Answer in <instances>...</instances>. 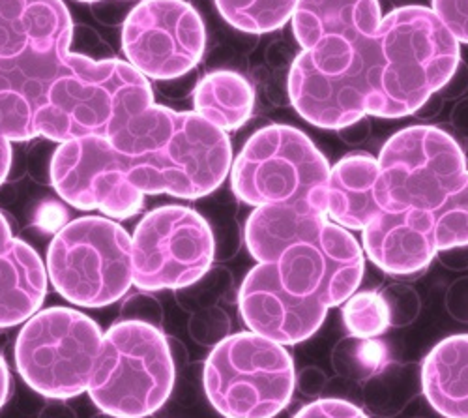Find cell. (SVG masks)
Returning a JSON list of instances; mask_svg holds the SVG:
<instances>
[{
  "label": "cell",
  "instance_id": "1",
  "mask_svg": "<svg viewBox=\"0 0 468 418\" xmlns=\"http://www.w3.org/2000/svg\"><path fill=\"white\" fill-rule=\"evenodd\" d=\"M378 64L366 113L378 119L414 115L439 92L461 62L459 42L433 10L403 6L389 12L377 32Z\"/></svg>",
  "mask_w": 468,
  "mask_h": 418
},
{
  "label": "cell",
  "instance_id": "2",
  "mask_svg": "<svg viewBox=\"0 0 468 418\" xmlns=\"http://www.w3.org/2000/svg\"><path fill=\"white\" fill-rule=\"evenodd\" d=\"M175 373L162 328L119 321L103 334L87 392L105 416L146 418L169 400Z\"/></svg>",
  "mask_w": 468,
  "mask_h": 418
},
{
  "label": "cell",
  "instance_id": "3",
  "mask_svg": "<svg viewBox=\"0 0 468 418\" xmlns=\"http://www.w3.org/2000/svg\"><path fill=\"white\" fill-rule=\"evenodd\" d=\"M330 166L303 132L285 124L257 130L230 166L232 192L259 207L302 205L326 214Z\"/></svg>",
  "mask_w": 468,
  "mask_h": 418
},
{
  "label": "cell",
  "instance_id": "4",
  "mask_svg": "<svg viewBox=\"0 0 468 418\" xmlns=\"http://www.w3.org/2000/svg\"><path fill=\"white\" fill-rule=\"evenodd\" d=\"M296 389L289 351L255 332L223 338L205 364V391L225 418H274Z\"/></svg>",
  "mask_w": 468,
  "mask_h": 418
},
{
  "label": "cell",
  "instance_id": "5",
  "mask_svg": "<svg viewBox=\"0 0 468 418\" xmlns=\"http://www.w3.org/2000/svg\"><path fill=\"white\" fill-rule=\"evenodd\" d=\"M48 276L55 291L75 306H109L133 285L132 237L109 218H77L53 237Z\"/></svg>",
  "mask_w": 468,
  "mask_h": 418
},
{
  "label": "cell",
  "instance_id": "6",
  "mask_svg": "<svg viewBox=\"0 0 468 418\" xmlns=\"http://www.w3.org/2000/svg\"><path fill=\"white\" fill-rule=\"evenodd\" d=\"M101 339V328L83 312L64 306L36 312L16 339L17 371L37 394L75 398L89 391Z\"/></svg>",
  "mask_w": 468,
  "mask_h": 418
},
{
  "label": "cell",
  "instance_id": "7",
  "mask_svg": "<svg viewBox=\"0 0 468 418\" xmlns=\"http://www.w3.org/2000/svg\"><path fill=\"white\" fill-rule=\"evenodd\" d=\"M384 209H437L468 171L461 145L441 128L409 126L389 137L378 156Z\"/></svg>",
  "mask_w": 468,
  "mask_h": 418
},
{
  "label": "cell",
  "instance_id": "8",
  "mask_svg": "<svg viewBox=\"0 0 468 418\" xmlns=\"http://www.w3.org/2000/svg\"><path fill=\"white\" fill-rule=\"evenodd\" d=\"M121 158L130 184L139 194L199 199L210 196L227 178L232 150L227 132L187 111L182 113L175 135L160 152Z\"/></svg>",
  "mask_w": 468,
  "mask_h": 418
},
{
  "label": "cell",
  "instance_id": "9",
  "mask_svg": "<svg viewBox=\"0 0 468 418\" xmlns=\"http://www.w3.org/2000/svg\"><path fill=\"white\" fill-rule=\"evenodd\" d=\"M216 239L208 221L187 207L150 210L132 237L133 285L141 291L184 289L212 267Z\"/></svg>",
  "mask_w": 468,
  "mask_h": 418
},
{
  "label": "cell",
  "instance_id": "10",
  "mask_svg": "<svg viewBox=\"0 0 468 418\" xmlns=\"http://www.w3.org/2000/svg\"><path fill=\"white\" fill-rule=\"evenodd\" d=\"M137 70L124 60H92L68 53L53 80L46 105L36 115V134L68 143L80 137H105L114 102Z\"/></svg>",
  "mask_w": 468,
  "mask_h": 418
},
{
  "label": "cell",
  "instance_id": "11",
  "mask_svg": "<svg viewBox=\"0 0 468 418\" xmlns=\"http://www.w3.org/2000/svg\"><path fill=\"white\" fill-rule=\"evenodd\" d=\"M207 30L186 0H141L122 28V49L146 80H176L203 59Z\"/></svg>",
  "mask_w": 468,
  "mask_h": 418
},
{
  "label": "cell",
  "instance_id": "12",
  "mask_svg": "<svg viewBox=\"0 0 468 418\" xmlns=\"http://www.w3.org/2000/svg\"><path fill=\"white\" fill-rule=\"evenodd\" d=\"M271 267L291 295L334 308L356 293L366 261L360 242L328 220L311 237L287 246Z\"/></svg>",
  "mask_w": 468,
  "mask_h": 418
},
{
  "label": "cell",
  "instance_id": "13",
  "mask_svg": "<svg viewBox=\"0 0 468 418\" xmlns=\"http://www.w3.org/2000/svg\"><path fill=\"white\" fill-rule=\"evenodd\" d=\"M51 182L71 207L116 220L135 216L144 203L128 182L121 155L100 135L62 143L51 160Z\"/></svg>",
  "mask_w": 468,
  "mask_h": 418
},
{
  "label": "cell",
  "instance_id": "14",
  "mask_svg": "<svg viewBox=\"0 0 468 418\" xmlns=\"http://www.w3.org/2000/svg\"><path fill=\"white\" fill-rule=\"evenodd\" d=\"M378 64L377 36L356 44V60L343 73H323L300 53L294 57L287 92L298 115L309 124L339 130L364 117L366 98L373 91V71Z\"/></svg>",
  "mask_w": 468,
  "mask_h": 418
},
{
  "label": "cell",
  "instance_id": "15",
  "mask_svg": "<svg viewBox=\"0 0 468 418\" xmlns=\"http://www.w3.org/2000/svg\"><path fill=\"white\" fill-rule=\"evenodd\" d=\"M239 308L248 328L282 346H296L324 323L328 306L291 295L280 284L271 263H259L244 278Z\"/></svg>",
  "mask_w": 468,
  "mask_h": 418
},
{
  "label": "cell",
  "instance_id": "16",
  "mask_svg": "<svg viewBox=\"0 0 468 418\" xmlns=\"http://www.w3.org/2000/svg\"><path fill=\"white\" fill-rule=\"evenodd\" d=\"M362 246L382 273L418 274L437 255L433 214L418 209L384 210L362 230Z\"/></svg>",
  "mask_w": 468,
  "mask_h": 418
},
{
  "label": "cell",
  "instance_id": "17",
  "mask_svg": "<svg viewBox=\"0 0 468 418\" xmlns=\"http://www.w3.org/2000/svg\"><path fill=\"white\" fill-rule=\"evenodd\" d=\"M384 196L378 162L356 152L341 158L328 175L326 216L345 230L364 227L384 212Z\"/></svg>",
  "mask_w": 468,
  "mask_h": 418
},
{
  "label": "cell",
  "instance_id": "18",
  "mask_svg": "<svg viewBox=\"0 0 468 418\" xmlns=\"http://www.w3.org/2000/svg\"><path fill=\"white\" fill-rule=\"evenodd\" d=\"M292 32L302 49H314L330 36L358 44L380 28L378 0H298Z\"/></svg>",
  "mask_w": 468,
  "mask_h": 418
},
{
  "label": "cell",
  "instance_id": "19",
  "mask_svg": "<svg viewBox=\"0 0 468 418\" xmlns=\"http://www.w3.org/2000/svg\"><path fill=\"white\" fill-rule=\"evenodd\" d=\"M46 264L27 242L14 239L0 252V328L28 321L46 300Z\"/></svg>",
  "mask_w": 468,
  "mask_h": 418
},
{
  "label": "cell",
  "instance_id": "20",
  "mask_svg": "<svg viewBox=\"0 0 468 418\" xmlns=\"http://www.w3.org/2000/svg\"><path fill=\"white\" fill-rule=\"evenodd\" d=\"M421 391L444 418H468V334L442 339L421 364Z\"/></svg>",
  "mask_w": 468,
  "mask_h": 418
},
{
  "label": "cell",
  "instance_id": "21",
  "mask_svg": "<svg viewBox=\"0 0 468 418\" xmlns=\"http://www.w3.org/2000/svg\"><path fill=\"white\" fill-rule=\"evenodd\" d=\"M328 216L302 205H270L251 212L246 223V244L259 263H274L280 253L319 231Z\"/></svg>",
  "mask_w": 468,
  "mask_h": 418
},
{
  "label": "cell",
  "instance_id": "22",
  "mask_svg": "<svg viewBox=\"0 0 468 418\" xmlns=\"http://www.w3.org/2000/svg\"><path fill=\"white\" fill-rule=\"evenodd\" d=\"M195 113L216 128L232 132L253 115L255 91L237 71H214L205 75L195 89Z\"/></svg>",
  "mask_w": 468,
  "mask_h": 418
},
{
  "label": "cell",
  "instance_id": "23",
  "mask_svg": "<svg viewBox=\"0 0 468 418\" xmlns=\"http://www.w3.org/2000/svg\"><path fill=\"white\" fill-rule=\"evenodd\" d=\"M298 0H216L221 17L234 28L264 34L285 27Z\"/></svg>",
  "mask_w": 468,
  "mask_h": 418
},
{
  "label": "cell",
  "instance_id": "24",
  "mask_svg": "<svg viewBox=\"0 0 468 418\" xmlns=\"http://www.w3.org/2000/svg\"><path fill=\"white\" fill-rule=\"evenodd\" d=\"M388 364V349L375 338L346 336L332 351V366L337 375L350 381H369Z\"/></svg>",
  "mask_w": 468,
  "mask_h": 418
},
{
  "label": "cell",
  "instance_id": "25",
  "mask_svg": "<svg viewBox=\"0 0 468 418\" xmlns=\"http://www.w3.org/2000/svg\"><path fill=\"white\" fill-rule=\"evenodd\" d=\"M431 214L437 252L468 244V171Z\"/></svg>",
  "mask_w": 468,
  "mask_h": 418
},
{
  "label": "cell",
  "instance_id": "26",
  "mask_svg": "<svg viewBox=\"0 0 468 418\" xmlns=\"http://www.w3.org/2000/svg\"><path fill=\"white\" fill-rule=\"evenodd\" d=\"M343 323L358 338H377L388 330V312L380 293L362 291L345 300Z\"/></svg>",
  "mask_w": 468,
  "mask_h": 418
},
{
  "label": "cell",
  "instance_id": "27",
  "mask_svg": "<svg viewBox=\"0 0 468 418\" xmlns=\"http://www.w3.org/2000/svg\"><path fill=\"white\" fill-rule=\"evenodd\" d=\"M380 296L386 304L389 327L403 328L418 319L421 310V298L410 285L392 284L380 293Z\"/></svg>",
  "mask_w": 468,
  "mask_h": 418
},
{
  "label": "cell",
  "instance_id": "28",
  "mask_svg": "<svg viewBox=\"0 0 468 418\" xmlns=\"http://www.w3.org/2000/svg\"><path fill=\"white\" fill-rule=\"evenodd\" d=\"M433 12L459 44L468 46V0H433Z\"/></svg>",
  "mask_w": 468,
  "mask_h": 418
},
{
  "label": "cell",
  "instance_id": "29",
  "mask_svg": "<svg viewBox=\"0 0 468 418\" xmlns=\"http://www.w3.org/2000/svg\"><path fill=\"white\" fill-rule=\"evenodd\" d=\"M292 418H369L358 405L345 400H315L303 405Z\"/></svg>",
  "mask_w": 468,
  "mask_h": 418
},
{
  "label": "cell",
  "instance_id": "30",
  "mask_svg": "<svg viewBox=\"0 0 468 418\" xmlns=\"http://www.w3.org/2000/svg\"><path fill=\"white\" fill-rule=\"evenodd\" d=\"M121 321H139L152 327H162L164 310L162 304L148 295L130 296L121 310Z\"/></svg>",
  "mask_w": 468,
  "mask_h": 418
},
{
  "label": "cell",
  "instance_id": "31",
  "mask_svg": "<svg viewBox=\"0 0 468 418\" xmlns=\"http://www.w3.org/2000/svg\"><path fill=\"white\" fill-rule=\"evenodd\" d=\"M191 336L195 339H199L201 344H210V341H221L223 338H227L229 332V319L227 314H223L218 308H212L207 314L195 316L191 319Z\"/></svg>",
  "mask_w": 468,
  "mask_h": 418
},
{
  "label": "cell",
  "instance_id": "32",
  "mask_svg": "<svg viewBox=\"0 0 468 418\" xmlns=\"http://www.w3.org/2000/svg\"><path fill=\"white\" fill-rule=\"evenodd\" d=\"M446 310L455 321L468 325V276L453 282L448 287Z\"/></svg>",
  "mask_w": 468,
  "mask_h": 418
},
{
  "label": "cell",
  "instance_id": "33",
  "mask_svg": "<svg viewBox=\"0 0 468 418\" xmlns=\"http://www.w3.org/2000/svg\"><path fill=\"white\" fill-rule=\"evenodd\" d=\"M296 385H298V389L303 396L317 398L324 391V387L328 385V377L321 368L307 366L300 371Z\"/></svg>",
  "mask_w": 468,
  "mask_h": 418
},
{
  "label": "cell",
  "instance_id": "34",
  "mask_svg": "<svg viewBox=\"0 0 468 418\" xmlns=\"http://www.w3.org/2000/svg\"><path fill=\"white\" fill-rule=\"evenodd\" d=\"M466 91H468V66L461 60L457 70L450 78V81L439 92L448 102V100H457V98L464 96Z\"/></svg>",
  "mask_w": 468,
  "mask_h": 418
},
{
  "label": "cell",
  "instance_id": "35",
  "mask_svg": "<svg viewBox=\"0 0 468 418\" xmlns=\"http://www.w3.org/2000/svg\"><path fill=\"white\" fill-rule=\"evenodd\" d=\"M337 135L341 141H345L350 146H358L362 145L369 135H371V121L367 117L348 124L345 128L337 130Z\"/></svg>",
  "mask_w": 468,
  "mask_h": 418
},
{
  "label": "cell",
  "instance_id": "36",
  "mask_svg": "<svg viewBox=\"0 0 468 418\" xmlns=\"http://www.w3.org/2000/svg\"><path fill=\"white\" fill-rule=\"evenodd\" d=\"M437 257L450 271H466L468 269V244L441 250V252H437Z\"/></svg>",
  "mask_w": 468,
  "mask_h": 418
},
{
  "label": "cell",
  "instance_id": "37",
  "mask_svg": "<svg viewBox=\"0 0 468 418\" xmlns=\"http://www.w3.org/2000/svg\"><path fill=\"white\" fill-rule=\"evenodd\" d=\"M292 60H294V55L285 42H274L266 51V62L271 70L276 71L287 68L289 64H292Z\"/></svg>",
  "mask_w": 468,
  "mask_h": 418
},
{
  "label": "cell",
  "instance_id": "38",
  "mask_svg": "<svg viewBox=\"0 0 468 418\" xmlns=\"http://www.w3.org/2000/svg\"><path fill=\"white\" fill-rule=\"evenodd\" d=\"M444 103H446V100L441 96V92H435V94L429 96V98L420 105V109L414 113V115L420 117V119H425V121L435 119L437 115H441V111L444 109Z\"/></svg>",
  "mask_w": 468,
  "mask_h": 418
},
{
  "label": "cell",
  "instance_id": "39",
  "mask_svg": "<svg viewBox=\"0 0 468 418\" xmlns=\"http://www.w3.org/2000/svg\"><path fill=\"white\" fill-rule=\"evenodd\" d=\"M452 124L468 141V98L461 100L453 107V111H452Z\"/></svg>",
  "mask_w": 468,
  "mask_h": 418
},
{
  "label": "cell",
  "instance_id": "40",
  "mask_svg": "<svg viewBox=\"0 0 468 418\" xmlns=\"http://www.w3.org/2000/svg\"><path fill=\"white\" fill-rule=\"evenodd\" d=\"M12 166V145L6 139H0V184H3L10 173Z\"/></svg>",
  "mask_w": 468,
  "mask_h": 418
},
{
  "label": "cell",
  "instance_id": "41",
  "mask_svg": "<svg viewBox=\"0 0 468 418\" xmlns=\"http://www.w3.org/2000/svg\"><path fill=\"white\" fill-rule=\"evenodd\" d=\"M10 396V371L6 366V360L0 355V409L6 403Z\"/></svg>",
  "mask_w": 468,
  "mask_h": 418
},
{
  "label": "cell",
  "instance_id": "42",
  "mask_svg": "<svg viewBox=\"0 0 468 418\" xmlns=\"http://www.w3.org/2000/svg\"><path fill=\"white\" fill-rule=\"evenodd\" d=\"M14 241V235H12V230L10 225L6 221V218L0 214V252L6 250V246Z\"/></svg>",
  "mask_w": 468,
  "mask_h": 418
},
{
  "label": "cell",
  "instance_id": "43",
  "mask_svg": "<svg viewBox=\"0 0 468 418\" xmlns=\"http://www.w3.org/2000/svg\"><path fill=\"white\" fill-rule=\"evenodd\" d=\"M80 3H98V0H80Z\"/></svg>",
  "mask_w": 468,
  "mask_h": 418
}]
</instances>
